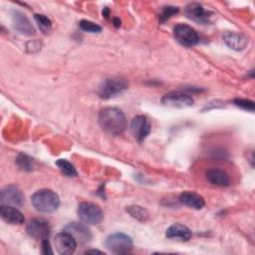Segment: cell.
<instances>
[{"label": "cell", "instance_id": "2e32d148", "mask_svg": "<svg viewBox=\"0 0 255 255\" xmlns=\"http://www.w3.org/2000/svg\"><path fill=\"white\" fill-rule=\"evenodd\" d=\"M191 235L192 234L190 229L180 223H174L170 225L165 231V236L167 238L176 239L179 241H188L191 238Z\"/></svg>", "mask_w": 255, "mask_h": 255}, {"label": "cell", "instance_id": "4fadbf2b", "mask_svg": "<svg viewBox=\"0 0 255 255\" xmlns=\"http://www.w3.org/2000/svg\"><path fill=\"white\" fill-rule=\"evenodd\" d=\"M11 16H12L13 27L15 30L27 36H31L35 34V28L25 14H23L18 10H13Z\"/></svg>", "mask_w": 255, "mask_h": 255}, {"label": "cell", "instance_id": "6da1fadb", "mask_svg": "<svg viewBox=\"0 0 255 255\" xmlns=\"http://www.w3.org/2000/svg\"><path fill=\"white\" fill-rule=\"evenodd\" d=\"M99 124L101 128L112 135L122 134L127 128L125 114L118 108H104L99 113Z\"/></svg>", "mask_w": 255, "mask_h": 255}, {"label": "cell", "instance_id": "d4e9b609", "mask_svg": "<svg viewBox=\"0 0 255 255\" xmlns=\"http://www.w3.org/2000/svg\"><path fill=\"white\" fill-rule=\"evenodd\" d=\"M178 12V7L175 6H164L161 9V12L159 13V21L160 22H164L167 19H169L171 16H173L174 14H176Z\"/></svg>", "mask_w": 255, "mask_h": 255}, {"label": "cell", "instance_id": "ac0fdd59", "mask_svg": "<svg viewBox=\"0 0 255 255\" xmlns=\"http://www.w3.org/2000/svg\"><path fill=\"white\" fill-rule=\"evenodd\" d=\"M224 43L234 51H242L247 46V39L235 32H225L223 34Z\"/></svg>", "mask_w": 255, "mask_h": 255}, {"label": "cell", "instance_id": "3957f363", "mask_svg": "<svg viewBox=\"0 0 255 255\" xmlns=\"http://www.w3.org/2000/svg\"><path fill=\"white\" fill-rule=\"evenodd\" d=\"M128 88V83L127 80L122 78H111L106 79L101 83L98 89V95L100 98L108 100L115 98L123 94Z\"/></svg>", "mask_w": 255, "mask_h": 255}, {"label": "cell", "instance_id": "d6986e66", "mask_svg": "<svg viewBox=\"0 0 255 255\" xmlns=\"http://www.w3.org/2000/svg\"><path fill=\"white\" fill-rule=\"evenodd\" d=\"M206 179L217 186H227L230 182L226 171L219 168H211L206 171Z\"/></svg>", "mask_w": 255, "mask_h": 255}, {"label": "cell", "instance_id": "4316f807", "mask_svg": "<svg viewBox=\"0 0 255 255\" xmlns=\"http://www.w3.org/2000/svg\"><path fill=\"white\" fill-rule=\"evenodd\" d=\"M41 244H42V253L45 254V255H48V254H53V251L51 249V245H50V242L48 239H44L41 241Z\"/></svg>", "mask_w": 255, "mask_h": 255}, {"label": "cell", "instance_id": "ba28073f", "mask_svg": "<svg viewBox=\"0 0 255 255\" xmlns=\"http://www.w3.org/2000/svg\"><path fill=\"white\" fill-rule=\"evenodd\" d=\"M186 16L200 24H208L211 22L214 13L208 9H205L201 4L190 3L185 7Z\"/></svg>", "mask_w": 255, "mask_h": 255}, {"label": "cell", "instance_id": "f1b7e54d", "mask_svg": "<svg viewBox=\"0 0 255 255\" xmlns=\"http://www.w3.org/2000/svg\"><path fill=\"white\" fill-rule=\"evenodd\" d=\"M109 14H110V10H109V8H108V7L104 8V10H103V15L107 18V17L109 16Z\"/></svg>", "mask_w": 255, "mask_h": 255}, {"label": "cell", "instance_id": "484cf974", "mask_svg": "<svg viewBox=\"0 0 255 255\" xmlns=\"http://www.w3.org/2000/svg\"><path fill=\"white\" fill-rule=\"evenodd\" d=\"M233 104L245 111H249V112H254L255 106H254V102L250 101V100H246V99H235L233 101Z\"/></svg>", "mask_w": 255, "mask_h": 255}, {"label": "cell", "instance_id": "44dd1931", "mask_svg": "<svg viewBox=\"0 0 255 255\" xmlns=\"http://www.w3.org/2000/svg\"><path fill=\"white\" fill-rule=\"evenodd\" d=\"M56 165L58 166V168L61 170V172L69 177H74L77 176V170L75 168V166L68 160L64 159V158H60L56 161Z\"/></svg>", "mask_w": 255, "mask_h": 255}, {"label": "cell", "instance_id": "8fae6325", "mask_svg": "<svg viewBox=\"0 0 255 255\" xmlns=\"http://www.w3.org/2000/svg\"><path fill=\"white\" fill-rule=\"evenodd\" d=\"M27 233L36 240L48 239L50 233V227L46 220L44 219H33L27 225Z\"/></svg>", "mask_w": 255, "mask_h": 255}, {"label": "cell", "instance_id": "52a82bcc", "mask_svg": "<svg viewBox=\"0 0 255 255\" xmlns=\"http://www.w3.org/2000/svg\"><path fill=\"white\" fill-rule=\"evenodd\" d=\"M193 99L188 94L174 91L167 93L161 99V103L164 106L171 108H187L193 105Z\"/></svg>", "mask_w": 255, "mask_h": 255}, {"label": "cell", "instance_id": "30bf717a", "mask_svg": "<svg viewBox=\"0 0 255 255\" xmlns=\"http://www.w3.org/2000/svg\"><path fill=\"white\" fill-rule=\"evenodd\" d=\"M77 241L68 231L64 230L59 232L55 237V245L57 251L62 255H68L74 253L77 247Z\"/></svg>", "mask_w": 255, "mask_h": 255}, {"label": "cell", "instance_id": "277c9868", "mask_svg": "<svg viewBox=\"0 0 255 255\" xmlns=\"http://www.w3.org/2000/svg\"><path fill=\"white\" fill-rule=\"evenodd\" d=\"M107 248L114 254H128L132 249L131 238L122 232L109 235L105 241Z\"/></svg>", "mask_w": 255, "mask_h": 255}, {"label": "cell", "instance_id": "8992f818", "mask_svg": "<svg viewBox=\"0 0 255 255\" xmlns=\"http://www.w3.org/2000/svg\"><path fill=\"white\" fill-rule=\"evenodd\" d=\"M173 36L184 47H193L199 42V36L196 31L186 24L175 25L173 27Z\"/></svg>", "mask_w": 255, "mask_h": 255}, {"label": "cell", "instance_id": "5b68a950", "mask_svg": "<svg viewBox=\"0 0 255 255\" xmlns=\"http://www.w3.org/2000/svg\"><path fill=\"white\" fill-rule=\"evenodd\" d=\"M78 216L86 224H99L103 218L104 213L102 208L92 202H82L78 206Z\"/></svg>", "mask_w": 255, "mask_h": 255}, {"label": "cell", "instance_id": "5bb4252c", "mask_svg": "<svg viewBox=\"0 0 255 255\" xmlns=\"http://www.w3.org/2000/svg\"><path fill=\"white\" fill-rule=\"evenodd\" d=\"M65 230L72 234L77 242L86 243L92 239V232L86 223L71 222L66 225Z\"/></svg>", "mask_w": 255, "mask_h": 255}, {"label": "cell", "instance_id": "cb8c5ba5", "mask_svg": "<svg viewBox=\"0 0 255 255\" xmlns=\"http://www.w3.org/2000/svg\"><path fill=\"white\" fill-rule=\"evenodd\" d=\"M34 19L41 30L47 31L52 27V21L44 14H35Z\"/></svg>", "mask_w": 255, "mask_h": 255}, {"label": "cell", "instance_id": "7c38bea8", "mask_svg": "<svg viewBox=\"0 0 255 255\" xmlns=\"http://www.w3.org/2000/svg\"><path fill=\"white\" fill-rule=\"evenodd\" d=\"M1 204L21 206L24 202V195L22 191L15 185L6 186L1 190Z\"/></svg>", "mask_w": 255, "mask_h": 255}, {"label": "cell", "instance_id": "e0dca14e", "mask_svg": "<svg viewBox=\"0 0 255 255\" xmlns=\"http://www.w3.org/2000/svg\"><path fill=\"white\" fill-rule=\"evenodd\" d=\"M178 200L190 207V208H193V209H201L204 207L205 205V201H204V198L196 193V192H193V191H183L179 194V197H178Z\"/></svg>", "mask_w": 255, "mask_h": 255}, {"label": "cell", "instance_id": "9a60e30c", "mask_svg": "<svg viewBox=\"0 0 255 255\" xmlns=\"http://www.w3.org/2000/svg\"><path fill=\"white\" fill-rule=\"evenodd\" d=\"M0 215L1 218L9 224H22L25 220L22 212L12 205L1 204Z\"/></svg>", "mask_w": 255, "mask_h": 255}, {"label": "cell", "instance_id": "7402d4cb", "mask_svg": "<svg viewBox=\"0 0 255 255\" xmlns=\"http://www.w3.org/2000/svg\"><path fill=\"white\" fill-rule=\"evenodd\" d=\"M127 211L130 214L131 217H133L139 221H146L149 218V214H148L147 210L139 205L128 206Z\"/></svg>", "mask_w": 255, "mask_h": 255}, {"label": "cell", "instance_id": "603a6c76", "mask_svg": "<svg viewBox=\"0 0 255 255\" xmlns=\"http://www.w3.org/2000/svg\"><path fill=\"white\" fill-rule=\"evenodd\" d=\"M79 26L83 31L90 32V33H100L102 31L101 26L89 20H81L79 23Z\"/></svg>", "mask_w": 255, "mask_h": 255}, {"label": "cell", "instance_id": "9c48e42d", "mask_svg": "<svg viewBox=\"0 0 255 255\" xmlns=\"http://www.w3.org/2000/svg\"><path fill=\"white\" fill-rule=\"evenodd\" d=\"M130 130L134 138L141 142L150 132V123L145 116H136L131 120Z\"/></svg>", "mask_w": 255, "mask_h": 255}, {"label": "cell", "instance_id": "f546056e", "mask_svg": "<svg viewBox=\"0 0 255 255\" xmlns=\"http://www.w3.org/2000/svg\"><path fill=\"white\" fill-rule=\"evenodd\" d=\"M86 253H87V254H88V253H99V254H102L103 252L100 251V250H88V251H86Z\"/></svg>", "mask_w": 255, "mask_h": 255}, {"label": "cell", "instance_id": "83f0119b", "mask_svg": "<svg viewBox=\"0 0 255 255\" xmlns=\"http://www.w3.org/2000/svg\"><path fill=\"white\" fill-rule=\"evenodd\" d=\"M113 22H114V24H115L116 27L121 26V20H120L119 18H114V19H113Z\"/></svg>", "mask_w": 255, "mask_h": 255}, {"label": "cell", "instance_id": "ffe728a7", "mask_svg": "<svg viewBox=\"0 0 255 255\" xmlns=\"http://www.w3.org/2000/svg\"><path fill=\"white\" fill-rule=\"evenodd\" d=\"M16 164L18 165V167L20 169L25 170V171H32L35 167L34 159L25 153H19L17 155Z\"/></svg>", "mask_w": 255, "mask_h": 255}, {"label": "cell", "instance_id": "7a4b0ae2", "mask_svg": "<svg viewBox=\"0 0 255 255\" xmlns=\"http://www.w3.org/2000/svg\"><path fill=\"white\" fill-rule=\"evenodd\" d=\"M34 208L42 213H51L57 210L60 204L59 196L51 189H41L31 196Z\"/></svg>", "mask_w": 255, "mask_h": 255}]
</instances>
